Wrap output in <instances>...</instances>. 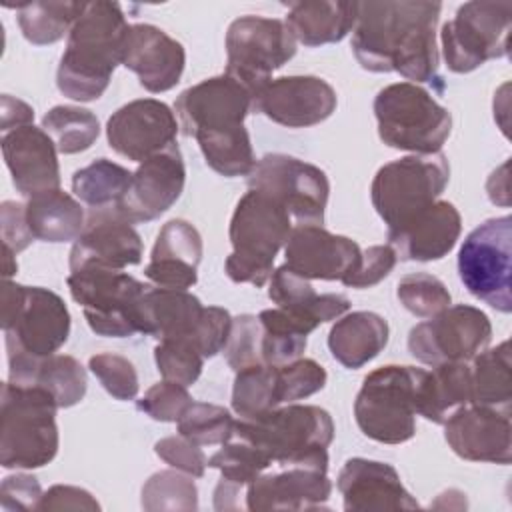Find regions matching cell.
<instances>
[{"instance_id":"1","label":"cell","mask_w":512,"mask_h":512,"mask_svg":"<svg viewBox=\"0 0 512 512\" xmlns=\"http://www.w3.org/2000/svg\"><path fill=\"white\" fill-rule=\"evenodd\" d=\"M440 2L384 0L358 2V18L352 30V52L358 64L370 72H398L404 78L444 90L438 72L436 24Z\"/></svg>"},{"instance_id":"2","label":"cell","mask_w":512,"mask_h":512,"mask_svg":"<svg viewBox=\"0 0 512 512\" xmlns=\"http://www.w3.org/2000/svg\"><path fill=\"white\" fill-rule=\"evenodd\" d=\"M128 30L118 2H86L58 64V90L78 102L98 100L106 92L116 66L122 64Z\"/></svg>"},{"instance_id":"3","label":"cell","mask_w":512,"mask_h":512,"mask_svg":"<svg viewBox=\"0 0 512 512\" xmlns=\"http://www.w3.org/2000/svg\"><path fill=\"white\" fill-rule=\"evenodd\" d=\"M234 436L268 454L276 466H314L328 470L334 422L320 406L288 404L254 418H238Z\"/></svg>"},{"instance_id":"4","label":"cell","mask_w":512,"mask_h":512,"mask_svg":"<svg viewBox=\"0 0 512 512\" xmlns=\"http://www.w3.org/2000/svg\"><path fill=\"white\" fill-rule=\"evenodd\" d=\"M288 210L262 190L248 188L238 200L230 220L232 252L224 262L226 276L236 284L264 286L272 264L292 232Z\"/></svg>"},{"instance_id":"5","label":"cell","mask_w":512,"mask_h":512,"mask_svg":"<svg viewBox=\"0 0 512 512\" xmlns=\"http://www.w3.org/2000/svg\"><path fill=\"white\" fill-rule=\"evenodd\" d=\"M0 464L2 468H40L58 452L54 398L38 386L2 384Z\"/></svg>"},{"instance_id":"6","label":"cell","mask_w":512,"mask_h":512,"mask_svg":"<svg viewBox=\"0 0 512 512\" xmlns=\"http://www.w3.org/2000/svg\"><path fill=\"white\" fill-rule=\"evenodd\" d=\"M380 140L398 150L436 154L452 132V114L428 90L412 82H396L374 98Z\"/></svg>"},{"instance_id":"7","label":"cell","mask_w":512,"mask_h":512,"mask_svg":"<svg viewBox=\"0 0 512 512\" xmlns=\"http://www.w3.org/2000/svg\"><path fill=\"white\" fill-rule=\"evenodd\" d=\"M0 302L6 352L46 358L66 344L70 312L56 292L40 286H22L4 278Z\"/></svg>"},{"instance_id":"8","label":"cell","mask_w":512,"mask_h":512,"mask_svg":"<svg viewBox=\"0 0 512 512\" xmlns=\"http://www.w3.org/2000/svg\"><path fill=\"white\" fill-rule=\"evenodd\" d=\"M426 370L388 364L372 370L354 402L358 428L370 440L402 444L416 434V400Z\"/></svg>"},{"instance_id":"9","label":"cell","mask_w":512,"mask_h":512,"mask_svg":"<svg viewBox=\"0 0 512 512\" xmlns=\"http://www.w3.org/2000/svg\"><path fill=\"white\" fill-rule=\"evenodd\" d=\"M72 298L82 306L92 332L126 338L140 332L138 306L148 288L134 276L100 264L72 268L66 278Z\"/></svg>"},{"instance_id":"10","label":"cell","mask_w":512,"mask_h":512,"mask_svg":"<svg viewBox=\"0 0 512 512\" xmlns=\"http://www.w3.org/2000/svg\"><path fill=\"white\" fill-rule=\"evenodd\" d=\"M450 180V164L442 152L414 154L384 164L370 186V198L390 228H398L438 200Z\"/></svg>"},{"instance_id":"11","label":"cell","mask_w":512,"mask_h":512,"mask_svg":"<svg viewBox=\"0 0 512 512\" xmlns=\"http://www.w3.org/2000/svg\"><path fill=\"white\" fill-rule=\"evenodd\" d=\"M464 288L498 312L512 310V218H488L476 226L458 252Z\"/></svg>"},{"instance_id":"12","label":"cell","mask_w":512,"mask_h":512,"mask_svg":"<svg viewBox=\"0 0 512 512\" xmlns=\"http://www.w3.org/2000/svg\"><path fill=\"white\" fill-rule=\"evenodd\" d=\"M510 30L512 2H464L440 32L448 70L466 74L492 58L508 56Z\"/></svg>"},{"instance_id":"13","label":"cell","mask_w":512,"mask_h":512,"mask_svg":"<svg viewBox=\"0 0 512 512\" xmlns=\"http://www.w3.org/2000/svg\"><path fill=\"white\" fill-rule=\"evenodd\" d=\"M296 54V40L284 20L240 16L226 32V74L240 80L252 96Z\"/></svg>"},{"instance_id":"14","label":"cell","mask_w":512,"mask_h":512,"mask_svg":"<svg viewBox=\"0 0 512 512\" xmlns=\"http://www.w3.org/2000/svg\"><path fill=\"white\" fill-rule=\"evenodd\" d=\"M248 188L278 200L296 226L324 222L330 182L324 170L288 154L262 156L248 174Z\"/></svg>"},{"instance_id":"15","label":"cell","mask_w":512,"mask_h":512,"mask_svg":"<svg viewBox=\"0 0 512 512\" xmlns=\"http://www.w3.org/2000/svg\"><path fill=\"white\" fill-rule=\"evenodd\" d=\"M490 338V318L476 306L456 304L416 324L408 334V350L418 362L432 368L472 360L490 344Z\"/></svg>"},{"instance_id":"16","label":"cell","mask_w":512,"mask_h":512,"mask_svg":"<svg viewBox=\"0 0 512 512\" xmlns=\"http://www.w3.org/2000/svg\"><path fill=\"white\" fill-rule=\"evenodd\" d=\"M252 92L230 74L206 78L186 88L174 104L184 136L194 140L244 128L252 112Z\"/></svg>"},{"instance_id":"17","label":"cell","mask_w":512,"mask_h":512,"mask_svg":"<svg viewBox=\"0 0 512 512\" xmlns=\"http://www.w3.org/2000/svg\"><path fill=\"white\" fill-rule=\"evenodd\" d=\"M336 90L318 76H280L268 80L252 100L260 112L286 128H308L336 110Z\"/></svg>"},{"instance_id":"18","label":"cell","mask_w":512,"mask_h":512,"mask_svg":"<svg viewBox=\"0 0 512 512\" xmlns=\"http://www.w3.org/2000/svg\"><path fill=\"white\" fill-rule=\"evenodd\" d=\"M180 124L160 100L140 98L120 106L106 122V138L120 156L144 162L176 144Z\"/></svg>"},{"instance_id":"19","label":"cell","mask_w":512,"mask_h":512,"mask_svg":"<svg viewBox=\"0 0 512 512\" xmlns=\"http://www.w3.org/2000/svg\"><path fill=\"white\" fill-rule=\"evenodd\" d=\"M184 182L186 166L178 144H174L140 162L114 208L130 224L152 222L180 198Z\"/></svg>"},{"instance_id":"20","label":"cell","mask_w":512,"mask_h":512,"mask_svg":"<svg viewBox=\"0 0 512 512\" xmlns=\"http://www.w3.org/2000/svg\"><path fill=\"white\" fill-rule=\"evenodd\" d=\"M286 266L306 280H340L342 284L358 270L360 246L318 224L294 226L284 246Z\"/></svg>"},{"instance_id":"21","label":"cell","mask_w":512,"mask_h":512,"mask_svg":"<svg viewBox=\"0 0 512 512\" xmlns=\"http://www.w3.org/2000/svg\"><path fill=\"white\" fill-rule=\"evenodd\" d=\"M444 438L452 452L470 462L510 464L512 424L510 412L464 404L444 422Z\"/></svg>"},{"instance_id":"22","label":"cell","mask_w":512,"mask_h":512,"mask_svg":"<svg viewBox=\"0 0 512 512\" xmlns=\"http://www.w3.org/2000/svg\"><path fill=\"white\" fill-rule=\"evenodd\" d=\"M142 238L134 226L112 208L90 210L82 234L70 250V270L100 264L114 270L136 266L142 260Z\"/></svg>"},{"instance_id":"23","label":"cell","mask_w":512,"mask_h":512,"mask_svg":"<svg viewBox=\"0 0 512 512\" xmlns=\"http://www.w3.org/2000/svg\"><path fill=\"white\" fill-rule=\"evenodd\" d=\"M346 512L416 510V498L404 488L400 474L388 462L350 458L336 482Z\"/></svg>"},{"instance_id":"24","label":"cell","mask_w":512,"mask_h":512,"mask_svg":"<svg viewBox=\"0 0 512 512\" xmlns=\"http://www.w3.org/2000/svg\"><path fill=\"white\" fill-rule=\"evenodd\" d=\"M330 492L328 470L282 466L280 472L260 474L246 486V508L252 512L314 510L324 508Z\"/></svg>"},{"instance_id":"25","label":"cell","mask_w":512,"mask_h":512,"mask_svg":"<svg viewBox=\"0 0 512 512\" xmlns=\"http://www.w3.org/2000/svg\"><path fill=\"white\" fill-rule=\"evenodd\" d=\"M122 64L138 76L144 90L158 94L180 82L186 52L164 30L152 24H134L124 40Z\"/></svg>"},{"instance_id":"26","label":"cell","mask_w":512,"mask_h":512,"mask_svg":"<svg viewBox=\"0 0 512 512\" xmlns=\"http://www.w3.org/2000/svg\"><path fill=\"white\" fill-rule=\"evenodd\" d=\"M2 154L12 184L22 196L60 188L58 150L54 140L34 124L2 134Z\"/></svg>"},{"instance_id":"27","label":"cell","mask_w":512,"mask_h":512,"mask_svg":"<svg viewBox=\"0 0 512 512\" xmlns=\"http://www.w3.org/2000/svg\"><path fill=\"white\" fill-rule=\"evenodd\" d=\"M462 218L448 200H436L398 228L388 230V246L400 260L430 262L444 258L458 242Z\"/></svg>"},{"instance_id":"28","label":"cell","mask_w":512,"mask_h":512,"mask_svg":"<svg viewBox=\"0 0 512 512\" xmlns=\"http://www.w3.org/2000/svg\"><path fill=\"white\" fill-rule=\"evenodd\" d=\"M202 260V236L186 220H168L154 242L144 276L160 288L186 290L196 284Z\"/></svg>"},{"instance_id":"29","label":"cell","mask_w":512,"mask_h":512,"mask_svg":"<svg viewBox=\"0 0 512 512\" xmlns=\"http://www.w3.org/2000/svg\"><path fill=\"white\" fill-rule=\"evenodd\" d=\"M8 382L44 388L58 408H70L84 398L88 378L82 364L66 354L32 358L22 352H8Z\"/></svg>"},{"instance_id":"30","label":"cell","mask_w":512,"mask_h":512,"mask_svg":"<svg viewBox=\"0 0 512 512\" xmlns=\"http://www.w3.org/2000/svg\"><path fill=\"white\" fill-rule=\"evenodd\" d=\"M268 298L294 316L308 332L328 320L340 318L350 308V300L344 294H316L310 280L294 274L286 264L272 272Z\"/></svg>"},{"instance_id":"31","label":"cell","mask_w":512,"mask_h":512,"mask_svg":"<svg viewBox=\"0 0 512 512\" xmlns=\"http://www.w3.org/2000/svg\"><path fill=\"white\" fill-rule=\"evenodd\" d=\"M204 306L188 290L148 286L138 306L140 332L166 338H192Z\"/></svg>"},{"instance_id":"32","label":"cell","mask_w":512,"mask_h":512,"mask_svg":"<svg viewBox=\"0 0 512 512\" xmlns=\"http://www.w3.org/2000/svg\"><path fill=\"white\" fill-rule=\"evenodd\" d=\"M358 2H294L286 14V26L304 46L334 44L354 30Z\"/></svg>"},{"instance_id":"33","label":"cell","mask_w":512,"mask_h":512,"mask_svg":"<svg viewBox=\"0 0 512 512\" xmlns=\"http://www.w3.org/2000/svg\"><path fill=\"white\" fill-rule=\"evenodd\" d=\"M388 322L374 312H352L342 316L328 334V348L344 368H362L388 344Z\"/></svg>"},{"instance_id":"34","label":"cell","mask_w":512,"mask_h":512,"mask_svg":"<svg viewBox=\"0 0 512 512\" xmlns=\"http://www.w3.org/2000/svg\"><path fill=\"white\" fill-rule=\"evenodd\" d=\"M208 466L220 470V482L214 488V508L230 510L238 508V494L246 488L256 476L272 466V460L266 452L254 444L232 436L222 448L208 458Z\"/></svg>"},{"instance_id":"35","label":"cell","mask_w":512,"mask_h":512,"mask_svg":"<svg viewBox=\"0 0 512 512\" xmlns=\"http://www.w3.org/2000/svg\"><path fill=\"white\" fill-rule=\"evenodd\" d=\"M26 222L34 240L70 242L82 234L86 216L80 202L68 192L54 188L28 198Z\"/></svg>"},{"instance_id":"36","label":"cell","mask_w":512,"mask_h":512,"mask_svg":"<svg viewBox=\"0 0 512 512\" xmlns=\"http://www.w3.org/2000/svg\"><path fill=\"white\" fill-rule=\"evenodd\" d=\"M464 404H470V366L466 362L438 364L430 372H424L418 388L416 414L434 424H444Z\"/></svg>"},{"instance_id":"37","label":"cell","mask_w":512,"mask_h":512,"mask_svg":"<svg viewBox=\"0 0 512 512\" xmlns=\"http://www.w3.org/2000/svg\"><path fill=\"white\" fill-rule=\"evenodd\" d=\"M512 376L510 344L504 340L496 348H484L472 358L470 368V404L510 412Z\"/></svg>"},{"instance_id":"38","label":"cell","mask_w":512,"mask_h":512,"mask_svg":"<svg viewBox=\"0 0 512 512\" xmlns=\"http://www.w3.org/2000/svg\"><path fill=\"white\" fill-rule=\"evenodd\" d=\"M86 2H28L16 6L22 36L36 44H54L70 34L74 22L84 12Z\"/></svg>"},{"instance_id":"39","label":"cell","mask_w":512,"mask_h":512,"mask_svg":"<svg viewBox=\"0 0 512 512\" xmlns=\"http://www.w3.org/2000/svg\"><path fill=\"white\" fill-rule=\"evenodd\" d=\"M130 180L132 172H128L124 166L108 158H98L74 172L72 192L86 206H90V210L112 208L126 192Z\"/></svg>"},{"instance_id":"40","label":"cell","mask_w":512,"mask_h":512,"mask_svg":"<svg viewBox=\"0 0 512 512\" xmlns=\"http://www.w3.org/2000/svg\"><path fill=\"white\" fill-rule=\"evenodd\" d=\"M42 128L60 154L84 152L100 134V122L90 110L68 104L50 108L42 118Z\"/></svg>"},{"instance_id":"41","label":"cell","mask_w":512,"mask_h":512,"mask_svg":"<svg viewBox=\"0 0 512 512\" xmlns=\"http://www.w3.org/2000/svg\"><path fill=\"white\" fill-rule=\"evenodd\" d=\"M280 406L278 366L254 364L236 372L232 386V410L240 418H254Z\"/></svg>"},{"instance_id":"42","label":"cell","mask_w":512,"mask_h":512,"mask_svg":"<svg viewBox=\"0 0 512 512\" xmlns=\"http://www.w3.org/2000/svg\"><path fill=\"white\" fill-rule=\"evenodd\" d=\"M262 324V362L284 366L294 362L306 350V332L282 308H268L258 314Z\"/></svg>"},{"instance_id":"43","label":"cell","mask_w":512,"mask_h":512,"mask_svg":"<svg viewBox=\"0 0 512 512\" xmlns=\"http://www.w3.org/2000/svg\"><path fill=\"white\" fill-rule=\"evenodd\" d=\"M196 142L204 154L206 164L226 178L248 176L256 164L246 126L226 134L202 136Z\"/></svg>"},{"instance_id":"44","label":"cell","mask_w":512,"mask_h":512,"mask_svg":"<svg viewBox=\"0 0 512 512\" xmlns=\"http://www.w3.org/2000/svg\"><path fill=\"white\" fill-rule=\"evenodd\" d=\"M142 508L156 510H184L198 508V490L188 474L180 470H160L152 474L142 486Z\"/></svg>"},{"instance_id":"45","label":"cell","mask_w":512,"mask_h":512,"mask_svg":"<svg viewBox=\"0 0 512 512\" xmlns=\"http://www.w3.org/2000/svg\"><path fill=\"white\" fill-rule=\"evenodd\" d=\"M234 424L236 420L224 406L192 402L178 420V434L196 446L226 444L234 436Z\"/></svg>"},{"instance_id":"46","label":"cell","mask_w":512,"mask_h":512,"mask_svg":"<svg viewBox=\"0 0 512 512\" xmlns=\"http://www.w3.org/2000/svg\"><path fill=\"white\" fill-rule=\"evenodd\" d=\"M154 360L164 380H172L188 388L198 380L206 358L192 338H166L158 340Z\"/></svg>"},{"instance_id":"47","label":"cell","mask_w":512,"mask_h":512,"mask_svg":"<svg viewBox=\"0 0 512 512\" xmlns=\"http://www.w3.org/2000/svg\"><path fill=\"white\" fill-rule=\"evenodd\" d=\"M400 304L418 318H432L450 306V292L442 280L426 272L406 274L396 288Z\"/></svg>"},{"instance_id":"48","label":"cell","mask_w":512,"mask_h":512,"mask_svg":"<svg viewBox=\"0 0 512 512\" xmlns=\"http://www.w3.org/2000/svg\"><path fill=\"white\" fill-rule=\"evenodd\" d=\"M224 356L228 366L238 372L262 362V324L258 316L240 314L232 318V328L228 342L224 346Z\"/></svg>"},{"instance_id":"49","label":"cell","mask_w":512,"mask_h":512,"mask_svg":"<svg viewBox=\"0 0 512 512\" xmlns=\"http://www.w3.org/2000/svg\"><path fill=\"white\" fill-rule=\"evenodd\" d=\"M326 370L312 358H298L278 366V400L294 402L320 392L326 386Z\"/></svg>"},{"instance_id":"50","label":"cell","mask_w":512,"mask_h":512,"mask_svg":"<svg viewBox=\"0 0 512 512\" xmlns=\"http://www.w3.org/2000/svg\"><path fill=\"white\" fill-rule=\"evenodd\" d=\"M90 372L100 380L102 388L116 400H134L138 394V374L132 362L120 354L102 352L90 358Z\"/></svg>"},{"instance_id":"51","label":"cell","mask_w":512,"mask_h":512,"mask_svg":"<svg viewBox=\"0 0 512 512\" xmlns=\"http://www.w3.org/2000/svg\"><path fill=\"white\" fill-rule=\"evenodd\" d=\"M192 402L194 400L186 386L172 380H162L150 386L136 406L156 422H178Z\"/></svg>"},{"instance_id":"52","label":"cell","mask_w":512,"mask_h":512,"mask_svg":"<svg viewBox=\"0 0 512 512\" xmlns=\"http://www.w3.org/2000/svg\"><path fill=\"white\" fill-rule=\"evenodd\" d=\"M230 328L232 316L226 308L204 306L192 340L204 358H212L224 350L230 336Z\"/></svg>"},{"instance_id":"53","label":"cell","mask_w":512,"mask_h":512,"mask_svg":"<svg viewBox=\"0 0 512 512\" xmlns=\"http://www.w3.org/2000/svg\"><path fill=\"white\" fill-rule=\"evenodd\" d=\"M154 452L172 468L192 476L200 478L204 476V470L208 466V460L200 446L190 442L184 436H166L154 444Z\"/></svg>"},{"instance_id":"54","label":"cell","mask_w":512,"mask_h":512,"mask_svg":"<svg viewBox=\"0 0 512 512\" xmlns=\"http://www.w3.org/2000/svg\"><path fill=\"white\" fill-rule=\"evenodd\" d=\"M396 252L388 244H376L362 252L358 270L344 282L348 288H372L396 266Z\"/></svg>"},{"instance_id":"55","label":"cell","mask_w":512,"mask_h":512,"mask_svg":"<svg viewBox=\"0 0 512 512\" xmlns=\"http://www.w3.org/2000/svg\"><path fill=\"white\" fill-rule=\"evenodd\" d=\"M42 494L44 492L34 476L30 474L6 476L0 486V506L4 512L36 510Z\"/></svg>"},{"instance_id":"56","label":"cell","mask_w":512,"mask_h":512,"mask_svg":"<svg viewBox=\"0 0 512 512\" xmlns=\"http://www.w3.org/2000/svg\"><path fill=\"white\" fill-rule=\"evenodd\" d=\"M0 230H2V246L10 248L14 254L26 250L34 236L26 222V204L6 200L0 206Z\"/></svg>"},{"instance_id":"57","label":"cell","mask_w":512,"mask_h":512,"mask_svg":"<svg viewBox=\"0 0 512 512\" xmlns=\"http://www.w3.org/2000/svg\"><path fill=\"white\" fill-rule=\"evenodd\" d=\"M36 510H90V512H94V510H100V504L84 488L56 484L42 494Z\"/></svg>"},{"instance_id":"58","label":"cell","mask_w":512,"mask_h":512,"mask_svg":"<svg viewBox=\"0 0 512 512\" xmlns=\"http://www.w3.org/2000/svg\"><path fill=\"white\" fill-rule=\"evenodd\" d=\"M32 120H34V110L26 102L12 98L8 94L2 96V132L28 126L32 124Z\"/></svg>"},{"instance_id":"59","label":"cell","mask_w":512,"mask_h":512,"mask_svg":"<svg viewBox=\"0 0 512 512\" xmlns=\"http://www.w3.org/2000/svg\"><path fill=\"white\" fill-rule=\"evenodd\" d=\"M486 190H488V198L494 204H502V206L510 204L508 202V162H504L498 170L492 172V176L488 178Z\"/></svg>"},{"instance_id":"60","label":"cell","mask_w":512,"mask_h":512,"mask_svg":"<svg viewBox=\"0 0 512 512\" xmlns=\"http://www.w3.org/2000/svg\"><path fill=\"white\" fill-rule=\"evenodd\" d=\"M2 250H4V268H2V274H4V278L10 280V276L18 270L16 254H14L10 248H6V246H2Z\"/></svg>"}]
</instances>
